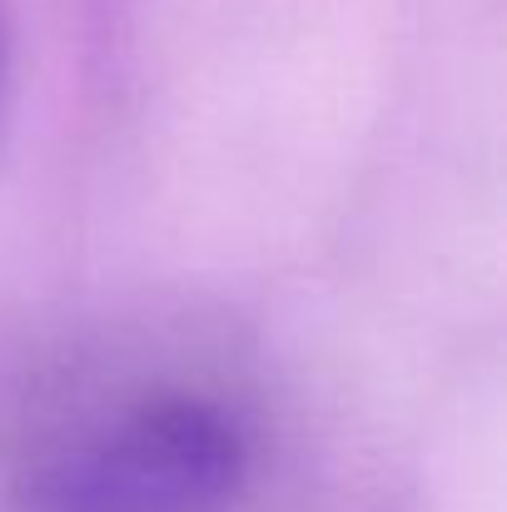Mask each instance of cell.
I'll return each mask as SVG.
<instances>
[{
  "mask_svg": "<svg viewBox=\"0 0 507 512\" xmlns=\"http://www.w3.org/2000/svg\"><path fill=\"white\" fill-rule=\"evenodd\" d=\"M249 478L244 428L169 393L85 433L25 478L30 512H224Z\"/></svg>",
  "mask_w": 507,
  "mask_h": 512,
  "instance_id": "6da1fadb",
  "label": "cell"
},
{
  "mask_svg": "<svg viewBox=\"0 0 507 512\" xmlns=\"http://www.w3.org/2000/svg\"><path fill=\"white\" fill-rule=\"evenodd\" d=\"M5 90H10V15L0 0V120H5Z\"/></svg>",
  "mask_w": 507,
  "mask_h": 512,
  "instance_id": "7a4b0ae2",
  "label": "cell"
}]
</instances>
